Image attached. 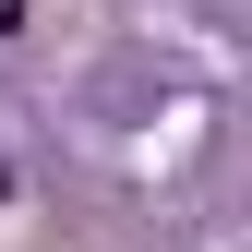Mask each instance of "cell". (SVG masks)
Listing matches in <instances>:
<instances>
[{
  "instance_id": "obj_1",
  "label": "cell",
  "mask_w": 252,
  "mask_h": 252,
  "mask_svg": "<svg viewBox=\"0 0 252 252\" xmlns=\"http://www.w3.org/2000/svg\"><path fill=\"white\" fill-rule=\"evenodd\" d=\"M0 36H24V0H0Z\"/></svg>"
},
{
  "instance_id": "obj_2",
  "label": "cell",
  "mask_w": 252,
  "mask_h": 252,
  "mask_svg": "<svg viewBox=\"0 0 252 252\" xmlns=\"http://www.w3.org/2000/svg\"><path fill=\"white\" fill-rule=\"evenodd\" d=\"M0 204H12V156H0Z\"/></svg>"
}]
</instances>
